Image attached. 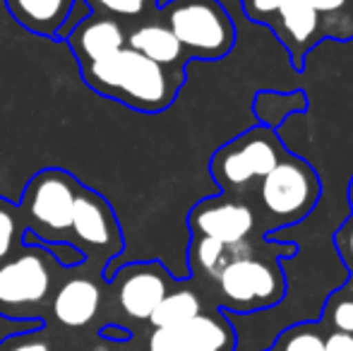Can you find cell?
<instances>
[{
	"label": "cell",
	"instance_id": "6da1fadb",
	"mask_svg": "<svg viewBox=\"0 0 353 351\" xmlns=\"http://www.w3.org/2000/svg\"><path fill=\"white\" fill-rule=\"evenodd\" d=\"M79 72L84 85L99 97L147 116L171 108L188 80V70L161 68L128 46L99 63L82 66Z\"/></svg>",
	"mask_w": 353,
	"mask_h": 351
},
{
	"label": "cell",
	"instance_id": "7a4b0ae2",
	"mask_svg": "<svg viewBox=\"0 0 353 351\" xmlns=\"http://www.w3.org/2000/svg\"><path fill=\"white\" fill-rule=\"evenodd\" d=\"M190 61L216 63L236 51L238 27L221 0H168L157 10Z\"/></svg>",
	"mask_w": 353,
	"mask_h": 351
},
{
	"label": "cell",
	"instance_id": "3957f363",
	"mask_svg": "<svg viewBox=\"0 0 353 351\" xmlns=\"http://www.w3.org/2000/svg\"><path fill=\"white\" fill-rule=\"evenodd\" d=\"M79 185L82 183L70 171L56 169V166L37 171L29 178L17 205L27 229L22 243L43 245L70 239L74 197Z\"/></svg>",
	"mask_w": 353,
	"mask_h": 351
},
{
	"label": "cell",
	"instance_id": "277c9868",
	"mask_svg": "<svg viewBox=\"0 0 353 351\" xmlns=\"http://www.w3.org/2000/svg\"><path fill=\"white\" fill-rule=\"evenodd\" d=\"M56 263L41 245H27L0 263V318L43 323L56 289Z\"/></svg>",
	"mask_w": 353,
	"mask_h": 351
},
{
	"label": "cell",
	"instance_id": "5b68a950",
	"mask_svg": "<svg viewBox=\"0 0 353 351\" xmlns=\"http://www.w3.org/2000/svg\"><path fill=\"white\" fill-rule=\"evenodd\" d=\"M322 200V181L301 157L283 154L281 161L260 181V205L265 210V236L301 224Z\"/></svg>",
	"mask_w": 353,
	"mask_h": 351
},
{
	"label": "cell",
	"instance_id": "8992f818",
	"mask_svg": "<svg viewBox=\"0 0 353 351\" xmlns=\"http://www.w3.org/2000/svg\"><path fill=\"white\" fill-rule=\"evenodd\" d=\"M286 154L276 130L260 123L233 135L210 159V176L219 192H241L252 181H262Z\"/></svg>",
	"mask_w": 353,
	"mask_h": 351
},
{
	"label": "cell",
	"instance_id": "52a82bcc",
	"mask_svg": "<svg viewBox=\"0 0 353 351\" xmlns=\"http://www.w3.org/2000/svg\"><path fill=\"white\" fill-rule=\"evenodd\" d=\"M221 305L228 313H257L276 305L286 294V274L274 258H257L255 253L233 258L216 277Z\"/></svg>",
	"mask_w": 353,
	"mask_h": 351
},
{
	"label": "cell",
	"instance_id": "ba28073f",
	"mask_svg": "<svg viewBox=\"0 0 353 351\" xmlns=\"http://www.w3.org/2000/svg\"><path fill=\"white\" fill-rule=\"evenodd\" d=\"M68 241L74 248L82 250L84 260L97 267L101 277L125 248L116 210L101 192L92 190L84 183L79 185L77 197H74L72 226Z\"/></svg>",
	"mask_w": 353,
	"mask_h": 351
},
{
	"label": "cell",
	"instance_id": "9c48e42d",
	"mask_svg": "<svg viewBox=\"0 0 353 351\" xmlns=\"http://www.w3.org/2000/svg\"><path fill=\"white\" fill-rule=\"evenodd\" d=\"M257 217L248 202L231 200L223 192L207 195L192 205L188 212V229L190 236H205L219 243L236 245L252 236Z\"/></svg>",
	"mask_w": 353,
	"mask_h": 351
},
{
	"label": "cell",
	"instance_id": "30bf717a",
	"mask_svg": "<svg viewBox=\"0 0 353 351\" xmlns=\"http://www.w3.org/2000/svg\"><path fill=\"white\" fill-rule=\"evenodd\" d=\"M116 289L121 310L132 320H149L163 296L171 291V272L159 260L128 263L106 281Z\"/></svg>",
	"mask_w": 353,
	"mask_h": 351
},
{
	"label": "cell",
	"instance_id": "8fae6325",
	"mask_svg": "<svg viewBox=\"0 0 353 351\" xmlns=\"http://www.w3.org/2000/svg\"><path fill=\"white\" fill-rule=\"evenodd\" d=\"M128 29L123 22L106 14L89 12L65 34L63 41L68 43L77 66H92L103 58L113 56L121 48H125Z\"/></svg>",
	"mask_w": 353,
	"mask_h": 351
},
{
	"label": "cell",
	"instance_id": "7c38bea8",
	"mask_svg": "<svg viewBox=\"0 0 353 351\" xmlns=\"http://www.w3.org/2000/svg\"><path fill=\"white\" fill-rule=\"evenodd\" d=\"M101 286L87 274L70 277L63 284L53 289L51 296V315L56 318L58 325L70 330L87 328L97 318L101 308Z\"/></svg>",
	"mask_w": 353,
	"mask_h": 351
},
{
	"label": "cell",
	"instance_id": "4fadbf2b",
	"mask_svg": "<svg viewBox=\"0 0 353 351\" xmlns=\"http://www.w3.org/2000/svg\"><path fill=\"white\" fill-rule=\"evenodd\" d=\"M125 46L168 70H188V63H190L178 39L157 14L128 29Z\"/></svg>",
	"mask_w": 353,
	"mask_h": 351
},
{
	"label": "cell",
	"instance_id": "5bb4252c",
	"mask_svg": "<svg viewBox=\"0 0 353 351\" xmlns=\"http://www.w3.org/2000/svg\"><path fill=\"white\" fill-rule=\"evenodd\" d=\"M77 0H5L12 19L34 37L58 39Z\"/></svg>",
	"mask_w": 353,
	"mask_h": 351
},
{
	"label": "cell",
	"instance_id": "9a60e30c",
	"mask_svg": "<svg viewBox=\"0 0 353 351\" xmlns=\"http://www.w3.org/2000/svg\"><path fill=\"white\" fill-rule=\"evenodd\" d=\"M181 351H231L236 334L226 315L200 313L188 325L178 328Z\"/></svg>",
	"mask_w": 353,
	"mask_h": 351
},
{
	"label": "cell",
	"instance_id": "2e32d148",
	"mask_svg": "<svg viewBox=\"0 0 353 351\" xmlns=\"http://www.w3.org/2000/svg\"><path fill=\"white\" fill-rule=\"evenodd\" d=\"M307 108V94L303 92V87H296V89H274V87H267V89H260L255 92L252 97V103H250V111L255 116V123L265 128H276L281 126L286 118H291L293 113H301Z\"/></svg>",
	"mask_w": 353,
	"mask_h": 351
},
{
	"label": "cell",
	"instance_id": "e0dca14e",
	"mask_svg": "<svg viewBox=\"0 0 353 351\" xmlns=\"http://www.w3.org/2000/svg\"><path fill=\"white\" fill-rule=\"evenodd\" d=\"M255 253L250 239L236 245L219 243L214 239H205V236H190V248H188V265L195 272H205L207 277H216L233 258Z\"/></svg>",
	"mask_w": 353,
	"mask_h": 351
},
{
	"label": "cell",
	"instance_id": "ac0fdd59",
	"mask_svg": "<svg viewBox=\"0 0 353 351\" xmlns=\"http://www.w3.org/2000/svg\"><path fill=\"white\" fill-rule=\"evenodd\" d=\"M202 313V301L200 296L192 289H176L168 291L161 299V303L154 308L152 318V328H168V330H178L183 325H188L192 318Z\"/></svg>",
	"mask_w": 353,
	"mask_h": 351
},
{
	"label": "cell",
	"instance_id": "d6986e66",
	"mask_svg": "<svg viewBox=\"0 0 353 351\" xmlns=\"http://www.w3.org/2000/svg\"><path fill=\"white\" fill-rule=\"evenodd\" d=\"M320 17L322 41L349 43L353 39V0H305Z\"/></svg>",
	"mask_w": 353,
	"mask_h": 351
},
{
	"label": "cell",
	"instance_id": "ffe728a7",
	"mask_svg": "<svg viewBox=\"0 0 353 351\" xmlns=\"http://www.w3.org/2000/svg\"><path fill=\"white\" fill-rule=\"evenodd\" d=\"M92 12L106 14L118 22H142L147 17H154L159 10V0H84Z\"/></svg>",
	"mask_w": 353,
	"mask_h": 351
},
{
	"label": "cell",
	"instance_id": "44dd1931",
	"mask_svg": "<svg viewBox=\"0 0 353 351\" xmlns=\"http://www.w3.org/2000/svg\"><path fill=\"white\" fill-rule=\"evenodd\" d=\"M24 219L22 212L14 202L0 197V263L8 260L22 248V236H24Z\"/></svg>",
	"mask_w": 353,
	"mask_h": 351
},
{
	"label": "cell",
	"instance_id": "7402d4cb",
	"mask_svg": "<svg viewBox=\"0 0 353 351\" xmlns=\"http://www.w3.org/2000/svg\"><path fill=\"white\" fill-rule=\"evenodd\" d=\"M274 351H325V337L315 325H296L283 332Z\"/></svg>",
	"mask_w": 353,
	"mask_h": 351
},
{
	"label": "cell",
	"instance_id": "603a6c76",
	"mask_svg": "<svg viewBox=\"0 0 353 351\" xmlns=\"http://www.w3.org/2000/svg\"><path fill=\"white\" fill-rule=\"evenodd\" d=\"M0 351H53L51 342L43 337V328L14 332L0 339Z\"/></svg>",
	"mask_w": 353,
	"mask_h": 351
},
{
	"label": "cell",
	"instance_id": "cb8c5ba5",
	"mask_svg": "<svg viewBox=\"0 0 353 351\" xmlns=\"http://www.w3.org/2000/svg\"><path fill=\"white\" fill-rule=\"evenodd\" d=\"M286 0H241V10L252 24L270 29L276 19V12Z\"/></svg>",
	"mask_w": 353,
	"mask_h": 351
},
{
	"label": "cell",
	"instance_id": "d4e9b609",
	"mask_svg": "<svg viewBox=\"0 0 353 351\" xmlns=\"http://www.w3.org/2000/svg\"><path fill=\"white\" fill-rule=\"evenodd\" d=\"M41 248L46 250L48 255H51L53 263L61 267V270H74V267L87 265L82 250L74 248L70 241H61V243H43Z\"/></svg>",
	"mask_w": 353,
	"mask_h": 351
},
{
	"label": "cell",
	"instance_id": "484cf974",
	"mask_svg": "<svg viewBox=\"0 0 353 351\" xmlns=\"http://www.w3.org/2000/svg\"><path fill=\"white\" fill-rule=\"evenodd\" d=\"M332 241H334V250L341 263H344V267L353 270V212L341 221V226L334 231Z\"/></svg>",
	"mask_w": 353,
	"mask_h": 351
},
{
	"label": "cell",
	"instance_id": "4316f807",
	"mask_svg": "<svg viewBox=\"0 0 353 351\" xmlns=\"http://www.w3.org/2000/svg\"><path fill=\"white\" fill-rule=\"evenodd\" d=\"M327 313L334 325V332L353 334V299H332Z\"/></svg>",
	"mask_w": 353,
	"mask_h": 351
},
{
	"label": "cell",
	"instance_id": "83f0119b",
	"mask_svg": "<svg viewBox=\"0 0 353 351\" xmlns=\"http://www.w3.org/2000/svg\"><path fill=\"white\" fill-rule=\"evenodd\" d=\"M147 351H181V337L178 330L154 328L147 339Z\"/></svg>",
	"mask_w": 353,
	"mask_h": 351
},
{
	"label": "cell",
	"instance_id": "f1b7e54d",
	"mask_svg": "<svg viewBox=\"0 0 353 351\" xmlns=\"http://www.w3.org/2000/svg\"><path fill=\"white\" fill-rule=\"evenodd\" d=\"M325 351H353V334H346V332L327 334Z\"/></svg>",
	"mask_w": 353,
	"mask_h": 351
},
{
	"label": "cell",
	"instance_id": "f546056e",
	"mask_svg": "<svg viewBox=\"0 0 353 351\" xmlns=\"http://www.w3.org/2000/svg\"><path fill=\"white\" fill-rule=\"evenodd\" d=\"M101 337L103 339H118V342H128L130 339V332L125 328H118V325H106L101 330Z\"/></svg>",
	"mask_w": 353,
	"mask_h": 351
},
{
	"label": "cell",
	"instance_id": "4dcf8cb0",
	"mask_svg": "<svg viewBox=\"0 0 353 351\" xmlns=\"http://www.w3.org/2000/svg\"><path fill=\"white\" fill-rule=\"evenodd\" d=\"M346 195H349V207H351V212H353V176H351V181H349V190H346Z\"/></svg>",
	"mask_w": 353,
	"mask_h": 351
}]
</instances>
